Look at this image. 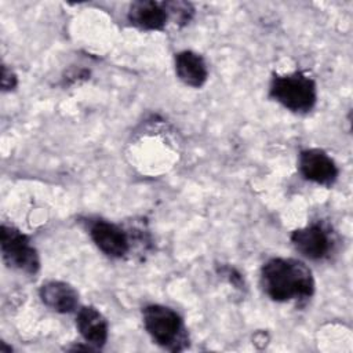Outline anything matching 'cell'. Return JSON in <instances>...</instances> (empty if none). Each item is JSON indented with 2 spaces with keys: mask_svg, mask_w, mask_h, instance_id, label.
<instances>
[{
  "mask_svg": "<svg viewBox=\"0 0 353 353\" xmlns=\"http://www.w3.org/2000/svg\"><path fill=\"white\" fill-rule=\"evenodd\" d=\"M90 234L97 247L112 258H120L128 251V239L125 233L114 223L97 221L92 223Z\"/></svg>",
  "mask_w": 353,
  "mask_h": 353,
  "instance_id": "7",
  "label": "cell"
},
{
  "mask_svg": "<svg viewBox=\"0 0 353 353\" xmlns=\"http://www.w3.org/2000/svg\"><path fill=\"white\" fill-rule=\"evenodd\" d=\"M301 174L319 185L330 186L338 176V168L334 160L320 149L303 150L299 156Z\"/></svg>",
  "mask_w": 353,
  "mask_h": 353,
  "instance_id": "6",
  "label": "cell"
},
{
  "mask_svg": "<svg viewBox=\"0 0 353 353\" xmlns=\"http://www.w3.org/2000/svg\"><path fill=\"white\" fill-rule=\"evenodd\" d=\"M76 325L81 334V336L92 346L101 347L105 345L108 339V324L103 316L92 306L81 307Z\"/></svg>",
  "mask_w": 353,
  "mask_h": 353,
  "instance_id": "10",
  "label": "cell"
},
{
  "mask_svg": "<svg viewBox=\"0 0 353 353\" xmlns=\"http://www.w3.org/2000/svg\"><path fill=\"white\" fill-rule=\"evenodd\" d=\"M175 72L178 77L190 87H201L208 76L204 59L193 51H182L175 57Z\"/></svg>",
  "mask_w": 353,
  "mask_h": 353,
  "instance_id": "11",
  "label": "cell"
},
{
  "mask_svg": "<svg viewBox=\"0 0 353 353\" xmlns=\"http://www.w3.org/2000/svg\"><path fill=\"white\" fill-rule=\"evenodd\" d=\"M163 6L167 11V15L178 23H186L193 14L192 6L185 1H167L163 3Z\"/></svg>",
  "mask_w": 353,
  "mask_h": 353,
  "instance_id": "12",
  "label": "cell"
},
{
  "mask_svg": "<svg viewBox=\"0 0 353 353\" xmlns=\"http://www.w3.org/2000/svg\"><path fill=\"white\" fill-rule=\"evenodd\" d=\"M167 19L164 6L152 0L135 1L128 10V21L139 29L160 30L165 26Z\"/></svg>",
  "mask_w": 353,
  "mask_h": 353,
  "instance_id": "8",
  "label": "cell"
},
{
  "mask_svg": "<svg viewBox=\"0 0 353 353\" xmlns=\"http://www.w3.org/2000/svg\"><path fill=\"white\" fill-rule=\"evenodd\" d=\"M270 95L284 108L296 113L309 112L317 98L314 81L301 72L274 76L270 83Z\"/></svg>",
  "mask_w": 353,
  "mask_h": 353,
  "instance_id": "2",
  "label": "cell"
},
{
  "mask_svg": "<svg viewBox=\"0 0 353 353\" xmlns=\"http://www.w3.org/2000/svg\"><path fill=\"white\" fill-rule=\"evenodd\" d=\"M294 247L309 259H321L327 256L332 247L330 232L320 223L301 228L291 234Z\"/></svg>",
  "mask_w": 353,
  "mask_h": 353,
  "instance_id": "5",
  "label": "cell"
},
{
  "mask_svg": "<svg viewBox=\"0 0 353 353\" xmlns=\"http://www.w3.org/2000/svg\"><path fill=\"white\" fill-rule=\"evenodd\" d=\"M261 281L265 292L277 302L309 298L314 290L312 272L296 259L268 261L262 268Z\"/></svg>",
  "mask_w": 353,
  "mask_h": 353,
  "instance_id": "1",
  "label": "cell"
},
{
  "mask_svg": "<svg viewBox=\"0 0 353 353\" xmlns=\"http://www.w3.org/2000/svg\"><path fill=\"white\" fill-rule=\"evenodd\" d=\"M143 324L152 339L170 350H179L185 343L181 317L163 305H149L142 312Z\"/></svg>",
  "mask_w": 353,
  "mask_h": 353,
  "instance_id": "3",
  "label": "cell"
},
{
  "mask_svg": "<svg viewBox=\"0 0 353 353\" xmlns=\"http://www.w3.org/2000/svg\"><path fill=\"white\" fill-rule=\"evenodd\" d=\"M17 84V77L15 74L8 70L6 66H3V72H1V87L4 90H11L14 88Z\"/></svg>",
  "mask_w": 353,
  "mask_h": 353,
  "instance_id": "13",
  "label": "cell"
},
{
  "mask_svg": "<svg viewBox=\"0 0 353 353\" xmlns=\"http://www.w3.org/2000/svg\"><path fill=\"white\" fill-rule=\"evenodd\" d=\"M1 254L4 262L14 269L26 273L39 270L40 262L36 250L25 234L8 225L1 226Z\"/></svg>",
  "mask_w": 353,
  "mask_h": 353,
  "instance_id": "4",
  "label": "cell"
},
{
  "mask_svg": "<svg viewBox=\"0 0 353 353\" xmlns=\"http://www.w3.org/2000/svg\"><path fill=\"white\" fill-rule=\"evenodd\" d=\"M43 303L54 312L69 313L77 306V292L63 281H48L40 288Z\"/></svg>",
  "mask_w": 353,
  "mask_h": 353,
  "instance_id": "9",
  "label": "cell"
}]
</instances>
